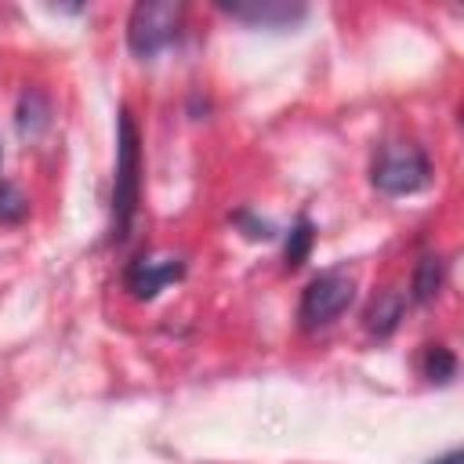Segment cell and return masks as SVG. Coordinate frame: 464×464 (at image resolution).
Here are the masks:
<instances>
[{
    "instance_id": "6da1fadb",
    "label": "cell",
    "mask_w": 464,
    "mask_h": 464,
    "mask_svg": "<svg viewBox=\"0 0 464 464\" xmlns=\"http://www.w3.org/2000/svg\"><path fill=\"white\" fill-rule=\"evenodd\" d=\"M141 192V138L134 127V116L120 112V138H116V181H112V232L123 239Z\"/></svg>"
},
{
    "instance_id": "7a4b0ae2",
    "label": "cell",
    "mask_w": 464,
    "mask_h": 464,
    "mask_svg": "<svg viewBox=\"0 0 464 464\" xmlns=\"http://www.w3.org/2000/svg\"><path fill=\"white\" fill-rule=\"evenodd\" d=\"M181 18H185V7L181 4H170V0H145V4H138L130 11V22H127V44H130V51L141 54V58L160 54L167 44L178 40Z\"/></svg>"
},
{
    "instance_id": "3957f363",
    "label": "cell",
    "mask_w": 464,
    "mask_h": 464,
    "mask_svg": "<svg viewBox=\"0 0 464 464\" xmlns=\"http://www.w3.org/2000/svg\"><path fill=\"white\" fill-rule=\"evenodd\" d=\"M431 178V163L413 145H388L373 167V185L388 196H410L424 188Z\"/></svg>"
},
{
    "instance_id": "277c9868",
    "label": "cell",
    "mask_w": 464,
    "mask_h": 464,
    "mask_svg": "<svg viewBox=\"0 0 464 464\" xmlns=\"http://www.w3.org/2000/svg\"><path fill=\"white\" fill-rule=\"evenodd\" d=\"M352 297H355L352 276L334 268V272L315 276V279L304 286L297 315H301L304 326H326V323H334V319L352 304Z\"/></svg>"
},
{
    "instance_id": "5b68a950",
    "label": "cell",
    "mask_w": 464,
    "mask_h": 464,
    "mask_svg": "<svg viewBox=\"0 0 464 464\" xmlns=\"http://www.w3.org/2000/svg\"><path fill=\"white\" fill-rule=\"evenodd\" d=\"M181 261H174V257H163V261H156V257H138L130 268H127V290L138 297V301H152L167 283H174V279H181Z\"/></svg>"
},
{
    "instance_id": "8992f818",
    "label": "cell",
    "mask_w": 464,
    "mask_h": 464,
    "mask_svg": "<svg viewBox=\"0 0 464 464\" xmlns=\"http://www.w3.org/2000/svg\"><path fill=\"white\" fill-rule=\"evenodd\" d=\"M225 11L239 22L265 25V29H283L304 18V7H290V4H225Z\"/></svg>"
},
{
    "instance_id": "52a82bcc",
    "label": "cell",
    "mask_w": 464,
    "mask_h": 464,
    "mask_svg": "<svg viewBox=\"0 0 464 464\" xmlns=\"http://www.w3.org/2000/svg\"><path fill=\"white\" fill-rule=\"evenodd\" d=\"M442 276H446L442 257L424 254V257L417 261V268H413V297H417V301H431V297L439 294V286H442Z\"/></svg>"
},
{
    "instance_id": "ba28073f",
    "label": "cell",
    "mask_w": 464,
    "mask_h": 464,
    "mask_svg": "<svg viewBox=\"0 0 464 464\" xmlns=\"http://www.w3.org/2000/svg\"><path fill=\"white\" fill-rule=\"evenodd\" d=\"M399 319H402V297L399 294H381L373 304H370V312H366V326L373 330V334H392L395 326H399Z\"/></svg>"
},
{
    "instance_id": "9c48e42d",
    "label": "cell",
    "mask_w": 464,
    "mask_h": 464,
    "mask_svg": "<svg viewBox=\"0 0 464 464\" xmlns=\"http://www.w3.org/2000/svg\"><path fill=\"white\" fill-rule=\"evenodd\" d=\"M44 127H47V98L40 91H25L22 105H18V130L36 138Z\"/></svg>"
},
{
    "instance_id": "30bf717a",
    "label": "cell",
    "mask_w": 464,
    "mask_h": 464,
    "mask_svg": "<svg viewBox=\"0 0 464 464\" xmlns=\"http://www.w3.org/2000/svg\"><path fill=\"white\" fill-rule=\"evenodd\" d=\"M424 373H428L431 381L446 384V381L457 373V359H453V352L442 348V344H431V348L424 352Z\"/></svg>"
},
{
    "instance_id": "8fae6325",
    "label": "cell",
    "mask_w": 464,
    "mask_h": 464,
    "mask_svg": "<svg viewBox=\"0 0 464 464\" xmlns=\"http://www.w3.org/2000/svg\"><path fill=\"white\" fill-rule=\"evenodd\" d=\"M312 239H315V232H312V221H308V218H301V221L294 225V232H290V243H286V265H290V268H297V265L308 257V250H312Z\"/></svg>"
},
{
    "instance_id": "7c38bea8",
    "label": "cell",
    "mask_w": 464,
    "mask_h": 464,
    "mask_svg": "<svg viewBox=\"0 0 464 464\" xmlns=\"http://www.w3.org/2000/svg\"><path fill=\"white\" fill-rule=\"evenodd\" d=\"M25 210H29L25 196H22L14 185L0 181V225H14V221H22Z\"/></svg>"
},
{
    "instance_id": "4fadbf2b",
    "label": "cell",
    "mask_w": 464,
    "mask_h": 464,
    "mask_svg": "<svg viewBox=\"0 0 464 464\" xmlns=\"http://www.w3.org/2000/svg\"><path fill=\"white\" fill-rule=\"evenodd\" d=\"M464 457H460V450H450L446 457H439V460H431V464H460Z\"/></svg>"
}]
</instances>
